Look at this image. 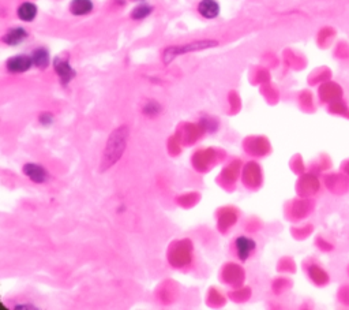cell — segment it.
Returning a JSON list of instances; mask_svg holds the SVG:
<instances>
[{
    "mask_svg": "<svg viewBox=\"0 0 349 310\" xmlns=\"http://www.w3.org/2000/svg\"><path fill=\"white\" fill-rule=\"evenodd\" d=\"M219 45L217 41H212V40H203V41H194L188 42V44H183V45H176V47H169L165 49L164 59L165 63H171L176 56L183 55V54H188V52H194V51H201V49L210 48V47H216Z\"/></svg>",
    "mask_w": 349,
    "mask_h": 310,
    "instance_id": "1",
    "label": "cell"
},
{
    "mask_svg": "<svg viewBox=\"0 0 349 310\" xmlns=\"http://www.w3.org/2000/svg\"><path fill=\"white\" fill-rule=\"evenodd\" d=\"M33 64V59L29 56H14L7 60V69L11 73H25Z\"/></svg>",
    "mask_w": 349,
    "mask_h": 310,
    "instance_id": "2",
    "label": "cell"
},
{
    "mask_svg": "<svg viewBox=\"0 0 349 310\" xmlns=\"http://www.w3.org/2000/svg\"><path fill=\"white\" fill-rule=\"evenodd\" d=\"M23 173L26 174V176H29L36 183H45L48 180L47 170L42 168L41 166L33 164V163H29L26 166H23Z\"/></svg>",
    "mask_w": 349,
    "mask_h": 310,
    "instance_id": "3",
    "label": "cell"
},
{
    "mask_svg": "<svg viewBox=\"0 0 349 310\" xmlns=\"http://www.w3.org/2000/svg\"><path fill=\"white\" fill-rule=\"evenodd\" d=\"M55 70L56 73L59 74V77H60L63 85L69 83L75 77V71L70 66L69 62L62 59V58H56L55 59Z\"/></svg>",
    "mask_w": 349,
    "mask_h": 310,
    "instance_id": "4",
    "label": "cell"
},
{
    "mask_svg": "<svg viewBox=\"0 0 349 310\" xmlns=\"http://www.w3.org/2000/svg\"><path fill=\"white\" fill-rule=\"evenodd\" d=\"M254 249H255V242L253 239L246 238V236H240L236 239V250H238V255L241 261H246L250 254L253 253Z\"/></svg>",
    "mask_w": 349,
    "mask_h": 310,
    "instance_id": "5",
    "label": "cell"
},
{
    "mask_svg": "<svg viewBox=\"0 0 349 310\" xmlns=\"http://www.w3.org/2000/svg\"><path fill=\"white\" fill-rule=\"evenodd\" d=\"M199 14L207 19L216 18L220 14V6L216 0H202L198 6Z\"/></svg>",
    "mask_w": 349,
    "mask_h": 310,
    "instance_id": "6",
    "label": "cell"
},
{
    "mask_svg": "<svg viewBox=\"0 0 349 310\" xmlns=\"http://www.w3.org/2000/svg\"><path fill=\"white\" fill-rule=\"evenodd\" d=\"M28 37L26 30L22 28H15L8 30L7 33L3 37V41L8 44V45H18L19 42H22L25 39Z\"/></svg>",
    "mask_w": 349,
    "mask_h": 310,
    "instance_id": "7",
    "label": "cell"
},
{
    "mask_svg": "<svg viewBox=\"0 0 349 310\" xmlns=\"http://www.w3.org/2000/svg\"><path fill=\"white\" fill-rule=\"evenodd\" d=\"M93 10L92 0H73L70 4V11L74 15H86Z\"/></svg>",
    "mask_w": 349,
    "mask_h": 310,
    "instance_id": "8",
    "label": "cell"
},
{
    "mask_svg": "<svg viewBox=\"0 0 349 310\" xmlns=\"http://www.w3.org/2000/svg\"><path fill=\"white\" fill-rule=\"evenodd\" d=\"M36 15H37V7L33 3H22L18 8V17L21 18L22 21H33Z\"/></svg>",
    "mask_w": 349,
    "mask_h": 310,
    "instance_id": "9",
    "label": "cell"
},
{
    "mask_svg": "<svg viewBox=\"0 0 349 310\" xmlns=\"http://www.w3.org/2000/svg\"><path fill=\"white\" fill-rule=\"evenodd\" d=\"M32 59H33V64L37 66V67H40V69H45L47 66H48L49 63V54L47 49L44 48H38L36 49L35 52H33V56H32Z\"/></svg>",
    "mask_w": 349,
    "mask_h": 310,
    "instance_id": "10",
    "label": "cell"
},
{
    "mask_svg": "<svg viewBox=\"0 0 349 310\" xmlns=\"http://www.w3.org/2000/svg\"><path fill=\"white\" fill-rule=\"evenodd\" d=\"M150 13H151V7L146 6V4H141V6H138L137 8H134V11H132V18H134V19H142V18H146Z\"/></svg>",
    "mask_w": 349,
    "mask_h": 310,
    "instance_id": "11",
    "label": "cell"
}]
</instances>
